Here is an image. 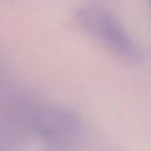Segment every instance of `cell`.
Wrapping results in <instances>:
<instances>
[{"label":"cell","mask_w":151,"mask_h":151,"mask_svg":"<svg viewBox=\"0 0 151 151\" xmlns=\"http://www.w3.org/2000/svg\"><path fill=\"white\" fill-rule=\"evenodd\" d=\"M78 29L111 55L129 64H139L142 52L138 44L127 33L125 27L113 13L99 7L80 8L73 16Z\"/></svg>","instance_id":"obj_1"},{"label":"cell","mask_w":151,"mask_h":151,"mask_svg":"<svg viewBox=\"0 0 151 151\" xmlns=\"http://www.w3.org/2000/svg\"><path fill=\"white\" fill-rule=\"evenodd\" d=\"M32 123L42 141L58 147L76 143L82 131L80 117L72 110L58 106H47L37 110Z\"/></svg>","instance_id":"obj_2"}]
</instances>
